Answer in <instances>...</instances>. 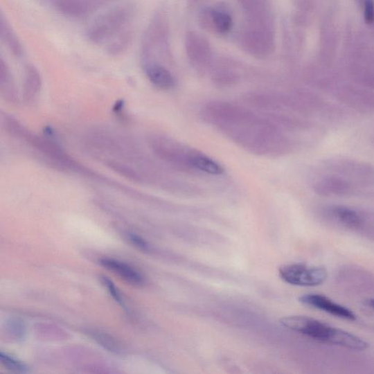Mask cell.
<instances>
[{"label": "cell", "mask_w": 374, "mask_h": 374, "mask_svg": "<svg viewBox=\"0 0 374 374\" xmlns=\"http://www.w3.org/2000/svg\"><path fill=\"white\" fill-rule=\"evenodd\" d=\"M280 323L286 328L302 334L316 341L364 351L368 344L353 334L333 328L318 320L304 316H291L280 319Z\"/></svg>", "instance_id": "cell-1"}, {"label": "cell", "mask_w": 374, "mask_h": 374, "mask_svg": "<svg viewBox=\"0 0 374 374\" xmlns=\"http://www.w3.org/2000/svg\"><path fill=\"white\" fill-rule=\"evenodd\" d=\"M240 47L257 59L269 57L275 51V24L273 15L246 17L238 35Z\"/></svg>", "instance_id": "cell-2"}, {"label": "cell", "mask_w": 374, "mask_h": 374, "mask_svg": "<svg viewBox=\"0 0 374 374\" xmlns=\"http://www.w3.org/2000/svg\"><path fill=\"white\" fill-rule=\"evenodd\" d=\"M135 15L133 6H118L106 12L93 21L87 30V37L96 45L110 43L118 35L128 30Z\"/></svg>", "instance_id": "cell-3"}, {"label": "cell", "mask_w": 374, "mask_h": 374, "mask_svg": "<svg viewBox=\"0 0 374 374\" xmlns=\"http://www.w3.org/2000/svg\"><path fill=\"white\" fill-rule=\"evenodd\" d=\"M141 63H158L171 59L169 28L166 17L159 12L144 33L141 46Z\"/></svg>", "instance_id": "cell-4"}, {"label": "cell", "mask_w": 374, "mask_h": 374, "mask_svg": "<svg viewBox=\"0 0 374 374\" xmlns=\"http://www.w3.org/2000/svg\"><path fill=\"white\" fill-rule=\"evenodd\" d=\"M279 274L285 283L296 286L316 287L325 283L327 271L322 267L303 264L286 265L280 267Z\"/></svg>", "instance_id": "cell-5"}, {"label": "cell", "mask_w": 374, "mask_h": 374, "mask_svg": "<svg viewBox=\"0 0 374 374\" xmlns=\"http://www.w3.org/2000/svg\"><path fill=\"white\" fill-rule=\"evenodd\" d=\"M199 21L203 29L220 35L229 34L233 25L231 10L222 4L204 8L199 12Z\"/></svg>", "instance_id": "cell-6"}, {"label": "cell", "mask_w": 374, "mask_h": 374, "mask_svg": "<svg viewBox=\"0 0 374 374\" xmlns=\"http://www.w3.org/2000/svg\"><path fill=\"white\" fill-rule=\"evenodd\" d=\"M185 51L190 64L197 70H204L213 58L211 46L203 35L190 31L185 36Z\"/></svg>", "instance_id": "cell-7"}, {"label": "cell", "mask_w": 374, "mask_h": 374, "mask_svg": "<svg viewBox=\"0 0 374 374\" xmlns=\"http://www.w3.org/2000/svg\"><path fill=\"white\" fill-rule=\"evenodd\" d=\"M150 144L154 153L163 161L177 166L189 167L191 150L164 137L153 138Z\"/></svg>", "instance_id": "cell-8"}, {"label": "cell", "mask_w": 374, "mask_h": 374, "mask_svg": "<svg viewBox=\"0 0 374 374\" xmlns=\"http://www.w3.org/2000/svg\"><path fill=\"white\" fill-rule=\"evenodd\" d=\"M337 96L340 101L360 112H374V93L371 90L346 85L338 89Z\"/></svg>", "instance_id": "cell-9"}, {"label": "cell", "mask_w": 374, "mask_h": 374, "mask_svg": "<svg viewBox=\"0 0 374 374\" xmlns=\"http://www.w3.org/2000/svg\"><path fill=\"white\" fill-rule=\"evenodd\" d=\"M61 15L73 19L87 18L102 6L93 0H49Z\"/></svg>", "instance_id": "cell-10"}, {"label": "cell", "mask_w": 374, "mask_h": 374, "mask_svg": "<svg viewBox=\"0 0 374 374\" xmlns=\"http://www.w3.org/2000/svg\"><path fill=\"white\" fill-rule=\"evenodd\" d=\"M299 300L307 305L314 307L315 309L323 311L332 316L351 320V321L356 319L355 314L351 310L332 302L323 296L309 294V295L301 296Z\"/></svg>", "instance_id": "cell-11"}, {"label": "cell", "mask_w": 374, "mask_h": 374, "mask_svg": "<svg viewBox=\"0 0 374 374\" xmlns=\"http://www.w3.org/2000/svg\"><path fill=\"white\" fill-rule=\"evenodd\" d=\"M143 71L150 82L157 88L170 90L176 85V79L164 64H142Z\"/></svg>", "instance_id": "cell-12"}, {"label": "cell", "mask_w": 374, "mask_h": 374, "mask_svg": "<svg viewBox=\"0 0 374 374\" xmlns=\"http://www.w3.org/2000/svg\"><path fill=\"white\" fill-rule=\"evenodd\" d=\"M314 190L323 196H343L351 193L352 186L343 178L328 177L318 181L314 186Z\"/></svg>", "instance_id": "cell-13"}, {"label": "cell", "mask_w": 374, "mask_h": 374, "mask_svg": "<svg viewBox=\"0 0 374 374\" xmlns=\"http://www.w3.org/2000/svg\"><path fill=\"white\" fill-rule=\"evenodd\" d=\"M42 79L35 66L29 64L25 69L24 98L26 103H34L41 92Z\"/></svg>", "instance_id": "cell-14"}, {"label": "cell", "mask_w": 374, "mask_h": 374, "mask_svg": "<svg viewBox=\"0 0 374 374\" xmlns=\"http://www.w3.org/2000/svg\"><path fill=\"white\" fill-rule=\"evenodd\" d=\"M100 264L105 268L112 271L120 277H122L126 282L131 285H141L143 283V276L125 263L113 259H103L100 260Z\"/></svg>", "instance_id": "cell-15"}, {"label": "cell", "mask_w": 374, "mask_h": 374, "mask_svg": "<svg viewBox=\"0 0 374 374\" xmlns=\"http://www.w3.org/2000/svg\"><path fill=\"white\" fill-rule=\"evenodd\" d=\"M189 168L219 176L224 172L223 168L215 160L196 150H192L188 160Z\"/></svg>", "instance_id": "cell-16"}, {"label": "cell", "mask_w": 374, "mask_h": 374, "mask_svg": "<svg viewBox=\"0 0 374 374\" xmlns=\"http://www.w3.org/2000/svg\"><path fill=\"white\" fill-rule=\"evenodd\" d=\"M0 32H1L3 41L12 55L17 57H21L24 53L23 46L17 34L13 31L8 21L3 17V13L1 18H0Z\"/></svg>", "instance_id": "cell-17"}, {"label": "cell", "mask_w": 374, "mask_h": 374, "mask_svg": "<svg viewBox=\"0 0 374 374\" xmlns=\"http://www.w3.org/2000/svg\"><path fill=\"white\" fill-rule=\"evenodd\" d=\"M242 8L246 17H256L271 15L270 0H237Z\"/></svg>", "instance_id": "cell-18"}, {"label": "cell", "mask_w": 374, "mask_h": 374, "mask_svg": "<svg viewBox=\"0 0 374 374\" xmlns=\"http://www.w3.org/2000/svg\"><path fill=\"white\" fill-rule=\"evenodd\" d=\"M332 213L341 224L350 229H357L363 223V220L358 213L349 208L334 207Z\"/></svg>", "instance_id": "cell-19"}, {"label": "cell", "mask_w": 374, "mask_h": 374, "mask_svg": "<svg viewBox=\"0 0 374 374\" xmlns=\"http://www.w3.org/2000/svg\"><path fill=\"white\" fill-rule=\"evenodd\" d=\"M0 87L4 96L10 100L15 101L16 91L15 83L8 64L3 59L0 60Z\"/></svg>", "instance_id": "cell-20"}, {"label": "cell", "mask_w": 374, "mask_h": 374, "mask_svg": "<svg viewBox=\"0 0 374 374\" xmlns=\"http://www.w3.org/2000/svg\"><path fill=\"white\" fill-rule=\"evenodd\" d=\"M133 39V34L129 29L118 35L109 44L107 51L112 55H118L124 53L130 46Z\"/></svg>", "instance_id": "cell-21"}, {"label": "cell", "mask_w": 374, "mask_h": 374, "mask_svg": "<svg viewBox=\"0 0 374 374\" xmlns=\"http://www.w3.org/2000/svg\"><path fill=\"white\" fill-rule=\"evenodd\" d=\"M108 166L113 170L117 172L118 173H119V175H121L122 176L126 178H128L135 181H141V176L139 175V173L136 171H135V170H133L132 168L124 164L110 161L108 163Z\"/></svg>", "instance_id": "cell-22"}, {"label": "cell", "mask_w": 374, "mask_h": 374, "mask_svg": "<svg viewBox=\"0 0 374 374\" xmlns=\"http://www.w3.org/2000/svg\"><path fill=\"white\" fill-rule=\"evenodd\" d=\"M0 359H1L3 364L12 371L26 372L28 370L25 365L3 353L0 354Z\"/></svg>", "instance_id": "cell-23"}, {"label": "cell", "mask_w": 374, "mask_h": 374, "mask_svg": "<svg viewBox=\"0 0 374 374\" xmlns=\"http://www.w3.org/2000/svg\"><path fill=\"white\" fill-rule=\"evenodd\" d=\"M364 8V19L366 24L374 22V0H359Z\"/></svg>", "instance_id": "cell-24"}, {"label": "cell", "mask_w": 374, "mask_h": 374, "mask_svg": "<svg viewBox=\"0 0 374 374\" xmlns=\"http://www.w3.org/2000/svg\"><path fill=\"white\" fill-rule=\"evenodd\" d=\"M103 283H105L107 288L109 289L111 295L113 296V298L116 300V302H118L120 305L125 307L124 302L123 301V299L121 296H120V294L118 291L116 290L114 284L112 282L110 279L108 278L104 277L103 278Z\"/></svg>", "instance_id": "cell-25"}, {"label": "cell", "mask_w": 374, "mask_h": 374, "mask_svg": "<svg viewBox=\"0 0 374 374\" xmlns=\"http://www.w3.org/2000/svg\"><path fill=\"white\" fill-rule=\"evenodd\" d=\"M359 80L365 87L374 89V72L362 73Z\"/></svg>", "instance_id": "cell-26"}, {"label": "cell", "mask_w": 374, "mask_h": 374, "mask_svg": "<svg viewBox=\"0 0 374 374\" xmlns=\"http://www.w3.org/2000/svg\"><path fill=\"white\" fill-rule=\"evenodd\" d=\"M96 339L99 341V342H100V344L105 346L107 349H110L111 350H115L116 349V344L112 340L110 337H106L105 335H98Z\"/></svg>", "instance_id": "cell-27"}, {"label": "cell", "mask_w": 374, "mask_h": 374, "mask_svg": "<svg viewBox=\"0 0 374 374\" xmlns=\"http://www.w3.org/2000/svg\"><path fill=\"white\" fill-rule=\"evenodd\" d=\"M130 239L131 240V242L138 247L139 248L141 249H148L149 246L148 244H147L145 240L141 238V237L135 235V234H131L130 235Z\"/></svg>", "instance_id": "cell-28"}, {"label": "cell", "mask_w": 374, "mask_h": 374, "mask_svg": "<svg viewBox=\"0 0 374 374\" xmlns=\"http://www.w3.org/2000/svg\"><path fill=\"white\" fill-rule=\"evenodd\" d=\"M296 4L301 10H308L311 6V0H295Z\"/></svg>", "instance_id": "cell-29"}, {"label": "cell", "mask_w": 374, "mask_h": 374, "mask_svg": "<svg viewBox=\"0 0 374 374\" xmlns=\"http://www.w3.org/2000/svg\"><path fill=\"white\" fill-rule=\"evenodd\" d=\"M202 1H204V0H189V6L190 7H194L195 5H197Z\"/></svg>", "instance_id": "cell-30"}, {"label": "cell", "mask_w": 374, "mask_h": 374, "mask_svg": "<svg viewBox=\"0 0 374 374\" xmlns=\"http://www.w3.org/2000/svg\"><path fill=\"white\" fill-rule=\"evenodd\" d=\"M366 305L371 307L374 310V299H369L366 301Z\"/></svg>", "instance_id": "cell-31"}, {"label": "cell", "mask_w": 374, "mask_h": 374, "mask_svg": "<svg viewBox=\"0 0 374 374\" xmlns=\"http://www.w3.org/2000/svg\"><path fill=\"white\" fill-rule=\"evenodd\" d=\"M93 1H96V2L103 5V3H105L106 2L112 1V0H93Z\"/></svg>", "instance_id": "cell-32"}]
</instances>
